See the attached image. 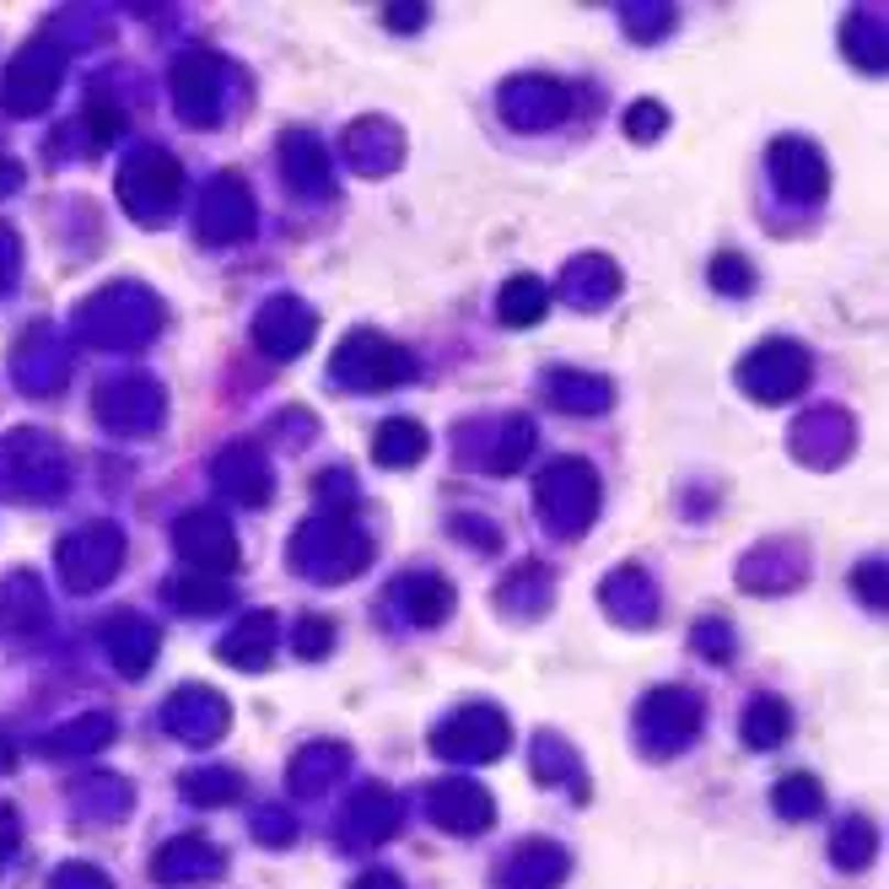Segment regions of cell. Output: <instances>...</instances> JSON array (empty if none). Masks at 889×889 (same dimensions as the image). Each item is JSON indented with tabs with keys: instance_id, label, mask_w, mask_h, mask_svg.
I'll return each mask as SVG.
<instances>
[{
	"instance_id": "obj_1",
	"label": "cell",
	"mask_w": 889,
	"mask_h": 889,
	"mask_svg": "<svg viewBox=\"0 0 889 889\" xmlns=\"http://www.w3.org/2000/svg\"><path fill=\"white\" fill-rule=\"evenodd\" d=\"M771 167H777V184L787 195H820L825 189V162L809 141H777L771 146Z\"/></svg>"
},
{
	"instance_id": "obj_2",
	"label": "cell",
	"mask_w": 889,
	"mask_h": 889,
	"mask_svg": "<svg viewBox=\"0 0 889 889\" xmlns=\"http://www.w3.org/2000/svg\"><path fill=\"white\" fill-rule=\"evenodd\" d=\"M545 303H550L545 281H539V275H518V281H507V292H502V318H507V323H534V318L545 314Z\"/></svg>"
},
{
	"instance_id": "obj_3",
	"label": "cell",
	"mask_w": 889,
	"mask_h": 889,
	"mask_svg": "<svg viewBox=\"0 0 889 889\" xmlns=\"http://www.w3.org/2000/svg\"><path fill=\"white\" fill-rule=\"evenodd\" d=\"M420 448H426V431L420 426H405V420H394V426H383V437H377V459L383 464H416Z\"/></svg>"
},
{
	"instance_id": "obj_4",
	"label": "cell",
	"mask_w": 889,
	"mask_h": 889,
	"mask_svg": "<svg viewBox=\"0 0 889 889\" xmlns=\"http://www.w3.org/2000/svg\"><path fill=\"white\" fill-rule=\"evenodd\" d=\"M626 124H630V135H652L658 124H669V113H663L658 103H636V108H630Z\"/></svg>"
},
{
	"instance_id": "obj_5",
	"label": "cell",
	"mask_w": 889,
	"mask_h": 889,
	"mask_svg": "<svg viewBox=\"0 0 889 889\" xmlns=\"http://www.w3.org/2000/svg\"><path fill=\"white\" fill-rule=\"evenodd\" d=\"M717 281H723V292H749V281H755V270H744L738 260H717Z\"/></svg>"
}]
</instances>
